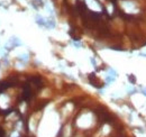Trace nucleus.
Masks as SVG:
<instances>
[{"label":"nucleus","mask_w":146,"mask_h":137,"mask_svg":"<svg viewBox=\"0 0 146 137\" xmlns=\"http://www.w3.org/2000/svg\"><path fill=\"white\" fill-rule=\"evenodd\" d=\"M32 97V89L29 83H26L24 86V92H23V99L24 100H28L29 98Z\"/></svg>","instance_id":"obj_1"}]
</instances>
